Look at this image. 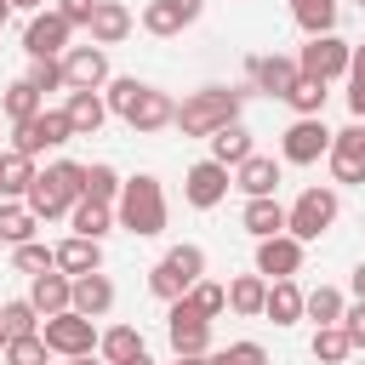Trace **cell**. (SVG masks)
<instances>
[{"label": "cell", "mask_w": 365, "mask_h": 365, "mask_svg": "<svg viewBox=\"0 0 365 365\" xmlns=\"http://www.w3.org/2000/svg\"><path fill=\"white\" fill-rule=\"evenodd\" d=\"M108 108L131 125V131H160V125H177V108L165 91L143 86V80H108Z\"/></svg>", "instance_id": "1"}, {"label": "cell", "mask_w": 365, "mask_h": 365, "mask_svg": "<svg viewBox=\"0 0 365 365\" xmlns=\"http://www.w3.org/2000/svg\"><path fill=\"white\" fill-rule=\"evenodd\" d=\"M80 194H86V165L57 160L51 171L34 177V188H29V211H34V217H63V211H74Z\"/></svg>", "instance_id": "2"}, {"label": "cell", "mask_w": 365, "mask_h": 365, "mask_svg": "<svg viewBox=\"0 0 365 365\" xmlns=\"http://www.w3.org/2000/svg\"><path fill=\"white\" fill-rule=\"evenodd\" d=\"M228 120H240V91H228V86H205V91H194V97L177 108L182 137H211V131H222Z\"/></svg>", "instance_id": "3"}, {"label": "cell", "mask_w": 365, "mask_h": 365, "mask_svg": "<svg viewBox=\"0 0 365 365\" xmlns=\"http://www.w3.org/2000/svg\"><path fill=\"white\" fill-rule=\"evenodd\" d=\"M120 228L125 234H160L165 228V194L154 177H131L120 188Z\"/></svg>", "instance_id": "4"}, {"label": "cell", "mask_w": 365, "mask_h": 365, "mask_svg": "<svg viewBox=\"0 0 365 365\" xmlns=\"http://www.w3.org/2000/svg\"><path fill=\"white\" fill-rule=\"evenodd\" d=\"M205 274V251L200 245H171L165 257H160V268L148 274V291L160 297V302H177V297H188V285Z\"/></svg>", "instance_id": "5"}, {"label": "cell", "mask_w": 365, "mask_h": 365, "mask_svg": "<svg viewBox=\"0 0 365 365\" xmlns=\"http://www.w3.org/2000/svg\"><path fill=\"white\" fill-rule=\"evenodd\" d=\"M40 336H46V348H51V354H68V359L97 348V325H91V314H80V308H63V314H51Z\"/></svg>", "instance_id": "6"}, {"label": "cell", "mask_w": 365, "mask_h": 365, "mask_svg": "<svg viewBox=\"0 0 365 365\" xmlns=\"http://www.w3.org/2000/svg\"><path fill=\"white\" fill-rule=\"evenodd\" d=\"M331 222H336V194H331V188H302V200L291 205V222H285V228H291L297 240H319Z\"/></svg>", "instance_id": "7"}, {"label": "cell", "mask_w": 365, "mask_h": 365, "mask_svg": "<svg viewBox=\"0 0 365 365\" xmlns=\"http://www.w3.org/2000/svg\"><path fill=\"white\" fill-rule=\"evenodd\" d=\"M68 137H74L68 108H40L34 120L17 125V154H40V148H57V143H68Z\"/></svg>", "instance_id": "8"}, {"label": "cell", "mask_w": 365, "mask_h": 365, "mask_svg": "<svg viewBox=\"0 0 365 365\" xmlns=\"http://www.w3.org/2000/svg\"><path fill=\"white\" fill-rule=\"evenodd\" d=\"M348 63H354V51H348V40H336V34H314L308 46H302V74H314V80H336V74H348Z\"/></svg>", "instance_id": "9"}, {"label": "cell", "mask_w": 365, "mask_h": 365, "mask_svg": "<svg viewBox=\"0 0 365 365\" xmlns=\"http://www.w3.org/2000/svg\"><path fill=\"white\" fill-rule=\"evenodd\" d=\"M331 137H336V131H325V120H319V114H297V125L285 131V143H279V148H285V160H291V165H314V160L331 148Z\"/></svg>", "instance_id": "10"}, {"label": "cell", "mask_w": 365, "mask_h": 365, "mask_svg": "<svg viewBox=\"0 0 365 365\" xmlns=\"http://www.w3.org/2000/svg\"><path fill=\"white\" fill-rule=\"evenodd\" d=\"M165 336H171L177 354H205V342H211V319H205L188 297H177V302H171V325H165Z\"/></svg>", "instance_id": "11"}, {"label": "cell", "mask_w": 365, "mask_h": 365, "mask_svg": "<svg viewBox=\"0 0 365 365\" xmlns=\"http://www.w3.org/2000/svg\"><path fill=\"white\" fill-rule=\"evenodd\" d=\"M182 194H188V205L211 211V205L228 194V165H222V160H200V165H188V177H182Z\"/></svg>", "instance_id": "12"}, {"label": "cell", "mask_w": 365, "mask_h": 365, "mask_svg": "<svg viewBox=\"0 0 365 365\" xmlns=\"http://www.w3.org/2000/svg\"><path fill=\"white\" fill-rule=\"evenodd\" d=\"M297 268H302V240H297V234H268V240H257V274L291 279Z\"/></svg>", "instance_id": "13"}, {"label": "cell", "mask_w": 365, "mask_h": 365, "mask_svg": "<svg viewBox=\"0 0 365 365\" xmlns=\"http://www.w3.org/2000/svg\"><path fill=\"white\" fill-rule=\"evenodd\" d=\"M331 171L336 182H365V125H348L331 137Z\"/></svg>", "instance_id": "14"}, {"label": "cell", "mask_w": 365, "mask_h": 365, "mask_svg": "<svg viewBox=\"0 0 365 365\" xmlns=\"http://www.w3.org/2000/svg\"><path fill=\"white\" fill-rule=\"evenodd\" d=\"M68 29H74V23H68L63 11H40V17L23 29V51H29V57H57L63 40H68Z\"/></svg>", "instance_id": "15"}, {"label": "cell", "mask_w": 365, "mask_h": 365, "mask_svg": "<svg viewBox=\"0 0 365 365\" xmlns=\"http://www.w3.org/2000/svg\"><path fill=\"white\" fill-rule=\"evenodd\" d=\"M63 74H68L74 91H97V86L108 80V57H103V46H68Z\"/></svg>", "instance_id": "16"}, {"label": "cell", "mask_w": 365, "mask_h": 365, "mask_svg": "<svg viewBox=\"0 0 365 365\" xmlns=\"http://www.w3.org/2000/svg\"><path fill=\"white\" fill-rule=\"evenodd\" d=\"M200 6H205V0H148L143 29H148V34H182V29L200 17Z\"/></svg>", "instance_id": "17"}, {"label": "cell", "mask_w": 365, "mask_h": 365, "mask_svg": "<svg viewBox=\"0 0 365 365\" xmlns=\"http://www.w3.org/2000/svg\"><path fill=\"white\" fill-rule=\"evenodd\" d=\"M297 74H302V68H297L291 57H279V51H274V57H251V86L268 91V97H285V91L297 86Z\"/></svg>", "instance_id": "18"}, {"label": "cell", "mask_w": 365, "mask_h": 365, "mask_svg": "<svg viewBox=\"0 0 365 365\" xmlns=\"http://www.w3.org/2000/svg\"><path fill=\"white\" fill-rule=\"evenodd\" d=\"M29 302H34V308H40L46 319H51V314L74 308V279H68V274H51V268H46V274H34V291H29Z\"/></svg>", "instance_id": "19"}, {"label": "cell", "mask_w": 365, "mask_h": 365, "mask_svg": "<svg viewBox=\"0 0 365 365\" xmlns=\"http://www.w3.org/2000/svg\"><path fill=\"white\" fill-rule=\"evenodd\" d=\"M91 46H114V40H125L131 34V11L120 6V0H97V11H91Z\"/></svg>", "instance_id": "20"}, {"label": "cell", "mask_w": 365, "mask_h": 365, "mask_svg": "<svg viewBox=\"0 0 365 365\" xmlns=\"http://www.w3.org/2000/svg\"><path fill=\"white\" fill-rule=\"evenodd\" d=\"M245 234H257V240H268V234H285V222H291V211H279L274 205V194H257V200H245Z\"/></svg>", "instance_id": "21"}, {"label": "cell", "mask_w": 365, "mask_h": 365, "mask_svg": "<svg viewBox=\"0 0 365 365\" xmlns=\"http://www.w3.org/2000/svg\"><path fill=\"white\" fill-rule=\"evenodd\" d=\"M97 262H103V245H97L91 234H74V240L57 245V268L74 274V279H80V274H97Z\"/></svg>", "instance_id": "22"}, {"label": "cell", "mask_w": 365, "mask_h": 365, "mask_svg": "<svg viewBox=\"0 0 365 365\" xmlns=\"http://www.w3.org/2000/svg\"><path fill=\"white\" fill-rule=\"evenodd\" d=\"M211 160H222V165H240V160H251V131H245L240 120H228L222 131H211Z\"/></svg>", "instance_id": "23"}, {"label": "cell", "mask_w": 365, "mask_h": 365, "mask_svg": "<svg viewBox=\"0 0 365 365\" xmlns=\"http://www.w3.org/2000/svg\"><path fill=\"white\" fill-rule=\"evenodd\" d=\"M74 308L91 314V319L108 314V308H114V285H108L103 274H80V279H74Z\"/></svg>", "instance_id": "24"}, {"label": "cell", "mask_w": 365, "mask_h": 365, "mask_svg": "<svg viewBox=\"0 0 365 365\" xmlns=\"http://www.w3.org/2000/svg\"><path fill=\"white\" fill-rule=\"evenodd\" d=\"M103 114H108V103H103L97 91H74V97H68V125H74V137H91V131L103 125Z\"/></svg>", "instance_id": "25"}, {"label": "cell", "mask_w": 365, "mask_h": 365, "mask_svg": "<svg viewBox=\"0 0 365 365\" xmlns=\"http://www.w3.org/2000/svg\"><path fill=\"white\" fill-rule=\"evenodd\" d=\"M262 314H268L274 325H291V319H302V291H297L291 279H274V285H268V302H262Z\"/></svg>", "instance_id": "26"}, {"label": "cell", "mask_w": 365, "mask_h": 365, "mask_svg": "<svg viewBox=\"0 0 365 365\" xmlns=\"http://www.w3.org/2000/svg\"><path fill=\"white\" fill-rule=\"evenodd\" d=\"M274 182H279V165L268 160V154H251V160H240V188L257 200V194H274Z\"/></svg>", "instance_id": "27"}, {"label": "cell", "mask_w": 365, "mask_h": 365, "mask_svg": "<svg viewBox=\"0 0 365 365\" xmlns=\"http://www.w3.org/2000/svg\"><path fill=\"white\" fill-rule=\"evenodd\" d=\"M262 302H268V279L262 274H240L228 285V308L234 314H262Z\"/></svg>", "instance_id": "28"}, {"label": "cell", "mask_w": 365, "mask_h": 365, "mask_svg": "<svg viewBox=\"0 0 365 365\" xmlns=\"http://www.w3.org/2000/svg\"><path fill=\"white\" fill-rule=\"evenodd\" d=\"M34 154H6L0 160V194H29L34 188Z\"/></svg>", "instance_id": "29"}, {"label": "cell", "mask_w": 365, "mask_h": 365, "mask_svg": "<svg viewBox=\"0 0 365 365\" xmlns=\"http://www.w3.org/2000/svg\"><path fill=\"white\" fill-rule=\"evenodd\" d=\"M291 17H297L308 34H331V23H336V0H291Z\"/></svg>", "instance_id": "30"}, {"label": "cell", "mask_w": 365, "mask_h": 365, "mask_svg": "<svg viewBox=\"0 0 365 365\" xmlns=\"http://www.w3.org/2000/svg\"><path fill=\"white\" fill-rule=\"evenodd\" d=\"M285 103H291L297 114H319V108H325V80H314V74H297V86L285 91Z\"/></svg>", "instance_id": "31"}, {"label": "cell", "mask_w": 365, "mask_h": 365, "mask_svg": "<svg viewBox=\"0 0 365 365\" xmlns=\"http://www.w3.org/2000/svg\"><path fill=\"white\" fill-rule=\"evenodd\" d=\"M74 234H91V240H103L108 234V205L103 200H74Z\"/></svg>", "instance_id": "32"}, {"label": "cell", "mask_w": 365, "mask_h": 365, "mask_svg": "<svg viewBox=\"0 0 365 365\" xmlns=\"http://www.w3.org/2000/svg\"><path fill=\"white\" fill-rule=\"evenodd\" d=\"M348 348H354V342H348V331H342V325H319V331H314V359H319V365L348 359Z\"/></svg>", "instance_id": "33"}, {"label": "cell", "mask_w": 365, "mask_h": 365, "mask_svg": "<svg viewBox=\"0 0 365 365\" xmlns=\"http://www.w3.org/2000/svg\"><path fill=\"white\" fill-rule=\"evenodd\" d=\"M6 114H11V125H23V120L40 114V91H34V80H17V86L6 91Z\"/></svg>", "instance_id": "34"}, {"label": "cell", "mask_w": 365, "mask_h": 365, "mask_svg": "<svg viewBox=\"0 0 365 365\" xmlns=\"http://www.w3.org/2000/svg\"><path fill=\"white\" fill-rule=\"evenodd\" d=\"M302 314H308V319H319V325H336V319H342V297H336L331 285H319V291H308V297H302Z\"/></svg>", "instance_id": "35"}, {"label": "cell", "mask_w": 365, "mask_h": 365, "mask_svg": "<svg viewBox=\"0 0 365 365\" xmlns=\"http://www.w3.org/2000/svg\"><path fill=\"white\" fill-rule=\"evenodd\" d=\"M34 234V211L29 205H0V240L6 245H23Z\"/></svg>", "instance_id": "36"}, {"label": "cell", "mask_w": 365, "mask_h": 365, "mask_svg": "<svg viewBox=\"0 0 365 365\" xmlns=\"http://www.w3.org/2000/svg\"><path fill=\"white\" fill-rule=\"evenodd\" d=\"M97 348H103V359H114V365H120V359H131V354H143V336H137L131 325H114V331H108V336H103Z\"/></svg>", "instance_id": "37"}, {"label": "cell", "mask_w": 365, "mask_h": 365, "mask_svg": "<svg viewBox=\"0 0 365 365\" xmlns=\"http://www.w3.org/2000/svg\"><path fill=\"white\" fill-rule=\"evenodd\" d=\"M120 188H125V182L114 177V165H86V200H103V205H108Z\"/></svg>", "instance_id": "38"}, {"label": "cell", "mask_w": 365, "mask_h": 365, "mask_svg": "<svg viewBox=\"0 0 365 365\" xmlns=\"http://www.w3.org/2000/svg\"><path fill=\"white\" fill-rule=\"evenodd\" d=\"M34 314H40L34 302H6V308H0V325H6V342H11V336H34Z\"/></svg>", "instance_id": "39"}, {"label": "cell", "mask_w": 365, "mask_h": 365, "mask_svg": "<svg viewBox=\"0 0 365 365\" xmlns=\"http://www.w3.org/2000/svg\"><path fill=\"white\" fill-rule=\"evenodd\" d=\"M188 302H194L205 319H217V314L228 308V291H222V285H205V279H194V285H188Z\"/></svg>", "instance_id": "40"}, {"label": "cell", "mask_w": 365, "mask_h": 365, "mask_svg": "<svg viewBox=\"0 0 365 365\" xmlns=\"http://www.w3.org/2000/svg\"><path fill=\"white\" fill-rule=\"evenodd\" d=\"M6 365H46V336H11Z\"/></svg>", "instance_id": "41"}, {"label": "cell", "mask_w": 365, "mask_h": 365, "mask_svg": "<svg viewBox=\"0 0 365 365\" xmlns=\"http://www.w3.org/2000/svg\"><path fill=\"white\" fill-rule=\"evenodd\" d=\"M205 365H268V354H262V342H234L222 354H205Z\"/></svg>", "instance_id": "42"}, {"label": "cell", "mask_w": 365, "mask_h": 365, "mask_svg": "<svg viewBox=\"0 0 365 365\" xmlns=\"http://www.w3.org/2000/svg\"><path fill=\"white\" fill-rule=\"evenodd\" d=\"M348 108H354V120H365V46L348 63Z\"/></svg>", "instance_id": "43"}, {"label": "cell", "mask_w": 365, "mask_h": 365, "mask_svg": "<svg viewBox=\"0 0 365 365\" xmlns=\"http://www.w3.org/2000/svg\"><path fill=\"white\" fill-rule=\"evenodd\" d=\"M29 80H34V91L46 97V91H57V86H68V74H63V63H51V57H34V68H29Z\"/></svg>", "instance_id": "44"}, {"label": "cell", "mask_w": 365, "mask_h": 365, "mask_svg": "<svg viewBox=\"0 0 365 365\" xmlns=\"http://www.w3.org/2000/svg\"><path fill=\"white\" fill-rule=\"evenodd\" d=\"M17 268H23V274H46V268H57V251H46V245L23 240V245H17Z\"/></svg>", "instance_id": "45"}, {"label": "cell", "mask_w": 365, "mask_h": 365, "mask_svg": "<svg viewBox=\"0 0 365 365\" xmlns=\"http://www.w3.org/2000/svg\"><path fill=\"white\" fill-rule=\"evenodd\" d=\"M342 331H348L354 348H365V297H359L354 308H342Z\"/></svg>", "instance_id": "46"}, {"label": "cell", "mask_w": 365, "mask_h": 365, "mask_svg": "<svg viewBox=\"0 0 365 365\" xmlns=\"http://www.w3.org/2000/svg\"><path fill=\"white\" fill-rule=\"evenodd\" d=\"M57 11H63L68 23H91V11H97V0H57Z\"/></svg>", "instance_id": "47"}, {"label": "cell", "mask_w": 365, "mask_h": 365, "mask_svg": "<svg viewBox=\"0 0 365 365\" xmlns=\"http://www.w3.org/2000/svg\"><path fill=\"white\" fill-rule=\"evenodd\" d=\"M354 297H365V262L354 268Z\"/></svg>", "instance_id": "48"}, {"label": "cell", "mask_w": 365, "mask_h": 365, "mask_svg": "<svg viewBox=\"0 0 365 365\" xmlns=\"http://www.w3.org/2000/svg\"><path fill=\"white\" fill-rule=\"evenodd\" d=\"M177 365H205V354H177Z\"/></svg>", "instance_id": "49"}, {"label": "cell", "mask_w": 365, "mask_h": 365, "mask_svg": "<svg viewBox=\"0 0 365 365\" xmlns=\"http://www.w3.org/2000/svg\"><path fill=\"white\" fill-rule=\"evenodd\" d=\"M120 365H154V359H148V354H131V359H120Z\"/></svg>", "instance_id": "50"}, {"label": "cell", "mask_w": 365, "mask_h": 365, "mask_svg": "<svg viewBox=\"0 0 365 365\" xmlns=\"http://www.w3.org/2000/svg\"><path fill=\"white\" fill-rule=\"evenodd\" d=\"M68 365H97V359H91V354H74V359H68Z\"/></svg>", "instance_id": "51"}, {"label": "cell", "mask_w": 365, "mask_h": 365, "mask_svg": "<svg viewBox=\"0 0 365 365\" xmlns=\"http://www.w3.org/2000/svg\"><path fill=\"white\" fill-rule=\"evenodd\" d=\"M11 6H23V11H34V6H46V0H11Z\"/></svg>", "instance_id": "52"}, {"label": "cell", "mask_w": 365, "mask_h": 365, "mask_svg": "<svg viewBox=\"0 0 365 365\" xmlns=\"http://www.w3.org/2000/svg\"><path fill=\"white\" fill-rule=\"evenodd\" d=\"M6 17H11V0H0V23H6Z\"/></svg>", "instance_id": "53"}, {"label": "cell", "mask_w": 365, "mask_h": 365, "mask_svg": "<svg viewBox=\"0 0 365 365\" xmlns=\"http://www.w3.org/2000/svg\"><path fill=\"white\" fill-rule=\"evenodd\" d=\"M0 348H6V325H0Z\"/></svg>", "instance_id": "54"}, {"label": "cell", "mask_w": 365, "mask_h": 365, "mask_svg": "<svg viewBox=\"0 0 365 365\" xmlns=\"http://www.w3.org/2000/svg\"><path fill=\"white\" fill-rule=\"evenodd\" d=\"M359 11H365V0H359Z\"/></svg>", "instance_id": "55"}, {"label": "cell", "mask_w": 365, "mask_h": 365, "mask_svg": "<svg viewBox=\"0 0 365 365\" xmlns=\"http://www.w3.org/2000/svg\"><path fill=\"white\" fill-rule=\"evenodd\" d=\"M0 160H6V154H0Z\"/></svg>", "instance_id": "56"}]
</instances>
